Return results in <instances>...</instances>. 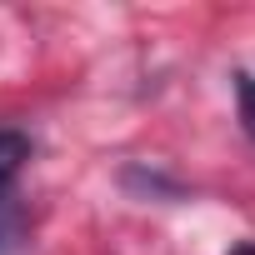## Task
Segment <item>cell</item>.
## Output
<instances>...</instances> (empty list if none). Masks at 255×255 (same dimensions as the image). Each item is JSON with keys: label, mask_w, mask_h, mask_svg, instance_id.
I'll list each match as a JSON object with an SVG mask.
<instances>
[{"label": "cell", "mask_w": 255, "mask_h": 255, "mask_svg": "<svg viewBox=\"0 0 255 255\" xmlns=\"http://www.w3.org/2000/svg\"><path fill=\"white\" fill-rule=\"evenodd\" d=\"M25 240V205L15 185H0V250H15Z\"/></svg>", "instance_id": "1"}, {"label": "cell", "mask_w": 255, "mask_h": 255, "mask_svg": "<svg viewBox=\"0 0 255 255\" xmlns=\"http://www.w3.org/2000/svg\"><path fill=\"white\" fill-rule=\"evenodd\" d=\"M30 135L25 130H0V185H15V175L25 170V160H30Z\"/></svg>", "instance_id": "2"}, {"label": "cell", "mask_w": 255, "mask_h": 255, "mask_svg": "<svg viewBox=\"0 0 255 255\" xmlns=\"http://www.w3.org/2000/svg\"><path fill=\"white\" fill-rule=\"evenodd\" d=\"M235 100H240V120H245V135L255 140V75L240 70L235 75Z\"/></svg>", "instance_id": "3"}, {"label": "cell", "mask_w": 255, "mask_h": 255, "mask_svg": "<svg viewBox=\"0 0 255 255\" xmlns=\"http://www.w3.org/2000/svg\"><path fill=\"white\" fill-rule=\"evenodd\" d=\"M230 255H255V240H245V245H235Z\"/></svg>", "instance_id": "4"}]
</instances>
